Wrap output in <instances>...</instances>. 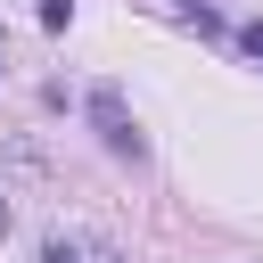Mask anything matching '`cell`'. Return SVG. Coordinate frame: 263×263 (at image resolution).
I'll return each instance as SVG.
<instances>
[{
    "label": "cell",
    "instance_id": "6da1fadb",
    "mask_svg": "<svg viewBox=\"0 0 263 263\" xmlns=\"http://www.w3.org/2000/svg\"><path fill=\"white\" fill-rule=\"evenodd\" d=\"M90 123H99V140H107L115 156H140V132H132V115H123L115 90H90Z\"/></svg>",
    "mask_w": 263,
    "mask_h": 263
},
{
    "label": "cell",
    "instance_id": "7a4b0ae2",
    "mask_svg": "<svg viewBox=\"0 0 263 263\" xmlns=\"http://www.w3.org/2000/svg\"><path fill=\"white\" fill-rule=\"evenodd\" d=\"M41 263H82V255H74L66 238H49V247H41Z\"/></svg>",
    "mask_w": 263,
    "mask_h": 263
},
{
    "label": "cell",
    "instance_id": "3957f363",
    "mask_svg": "<svg viewBox=\"0 0 263 263\" xmlns=\"http://www.w3.org/2000/svg\"><path fill=\"white\" fill-rule=\"evenodd\" d=\"M0 238H8V197H0Z\"/></svg>",
    "mask_w": 263,
    "mask_h": 263
}]
</instances>
